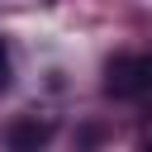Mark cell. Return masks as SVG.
I'll return each mask as SVG.
<instances>
[{
    "mask_svg": "<svg viewBox=\"0 0 152 152\" xmlns=\"http://www.w3.org/2000/svg\"><path fill=\"white\" fill-rule=\"evenodd\" d=\"M142 152H152V138H147V142H142Z\"/></svg>",
    "mask_w": 152,
    "mask_h": 152,
    "instance_id": "277c9868",
    "label": "cell"
},
{
    "mask_svg": "<svg viewBox=\"0 0 152 152\" xmlns=\"http://www.w3.org/2000/svg\"><path fill=\"white\" fill-rule=\"evenodd\" d=\"M10 81V52H5V43H0V86Z\"/></svg>",
    "mask_w": 152,
    "mask_h": 152,
    "instance_id": "3957f363",
    "label": "cell"
},
{
    "mask_svg": "<svg viewBox=\"0 0 152 152\" xmlns=\"http://www.w3.org/2000/svg\"><path fill=\"white\" fill-rule=\"evenodd\" d=\"M48 138H52V124L48 119H14L5 128V147L10 152H43Z\"/></svg>",
    "mask_w": 152,
    "mask_h": 152,
    "instance_id": "7a4b0ae2",
    "label": "cell"
},
{
    "mask_svg": "<svg viewBox=\"0 0 152 152\" xmlns=\"http://www.w3.org/2000/svg\"><path fill=\"white\" fill-rule=\"evenodd\" d=\"M104 90L128 100V95H147L152 90V57L138 52V57H114L109 71H104Z\"/></svg>",
    "mask_w": 152,
    "mask_h": 152,
    "instance_id": "6da1fadb",
    "label": "cell"
}]
</instances>
